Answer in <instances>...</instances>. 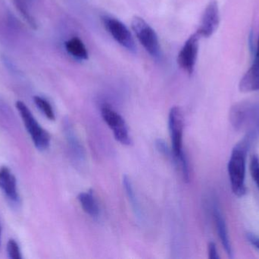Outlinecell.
Instances as JSON below:
<instances>
[{
    "label": "cell",
    "mask_w": 259,
    "mask_h": 259,
    "mask_svg": "<svg viewBox=\"0 0 259 259\" xmlns=\"http://www.w3.org/2000/svg\"><path fill=\"white\" fill-rule=\"evenodd\" d=\"M252 138L251 135H248L237 143L233 149L228 161V171L231 190L238 198L243 197L247 193L246 186V158Z\"/></svg>",
    "instance_id": "obj_1"
},
{
    "label": "cell",
    "mask_w": 259,
    "mask_h": 259,
    "mask_svg": "<svg viewBox=\"0 0 259 259\" xmlns=\"http://www.w3.org/2000/svg\"><path fill=\"white\" fill-rule=\"evenodd\" d=\"M14 3H15L16 9H18L22 18L27 21V24L32 28L36 29L37 24H36V21H35L33 15H31L30 11H29V8L26 2L24 0H14Z\"/></svg>",
    "instance_id": "obj_16"
},
{
    "label": "cell",
    "mask_w": 259,
    "mask_h": 259,
    "mask_svg": "<svg viewBox=\"0 0 259 259\" xmlns=\"http://www.w3.org/2000/svg\"><path fill=\"white\" fill-rule=\"evenodd\" d=\"M15 106L35 147L39 151L47 150L50 147L51 141L50 133L38 123L25 103L19 100L16 102Z\"/></svg>",
    "instance_id": "obj_2"
},
{
    "label": "cell",
    "mask_w": 259,
    "mask_h": 259,
    "mask_svg": "<svg viewBox=\"0 0 259 259\" xmlns=\"http://www.w3.org/2000/svg\"><path fill=\"white\" fill-rule=\"evenodd\" d=\"M247 240L253 248L259 252V237H255L253 234H249L247 235Z\"/></svg>",
    "instance_id": "obj_22"
},
{
    "label": "cell",
    "mask_w": 259,
    "mask_h": 259,
    "mask_svg": "<svg viewBox=\"0 0 259 259\" xmlns=\"http://www.w3.org/2000/svg\"><path fill=\"white\" fill-rule=\"evenodd\" d=\"M0 190L6 198L13 203H18L20 200L17 180L9 167H0Z\"/></svg>",
    "instance_id": "obj_9"
},
{
    "label": "cell",
    "mask_w": 259,
    "mask_h": 259,
    "mask_svg": "<svg viewBox=\"0 0 259 259\" xmlns=\"http://www.w3.org/2000/svg\"><path fill=\"white\" fill-rule=\"evenodd\" d=\"M208 257H209L210 259H219L220 257H219V252H218L217 247H216L215 243H209L208 246Z\"/></svg>",
    "instance_id": "obj_21"
},
{
    "label": "cell",
    "mask_w": 259,
    "mask_h": 259,
    "mask_svg": "<svg viewBox=\"0 0 259 259\" xmlns=\"http://www.w3.org/2000/svg\"><path fill=\"white\" fill-rule=\"evenodd\" d=\"M102 21L106 30L117 43L131 53L137 52V46L127 26L117 18L104 15Z\"/></svg>",
    "instance_id": "obj_5"
},
{
    "label": "cell",
    "mask_w": 259,
    "mask_h": 259,
    "mask_svg": "<svg viewBox=\"0 0 259 259\" xmlns=\"http://www.w3.org/2000/svg\"><path fill=\"white\" fill-rule=\"evenodd\" d=\"M77 200L80 202L84 212L88 215L94 218L99 217L100 211V207L92 190L84 193H80L77 196Z\"/></svg>",
    "instance_id": "obj_13"
},
{
    "label": "cell",
    "mask_w": 259,
    "mask_h": 259,
    "mask_svg": "<svg viewBox=\"0 0 259 259\" xmlns=\"http://www.w3.org/2000/svg\"><path fill=\"white\" fill-rule=\"evenodd\" d=\"M6 252H7L8 256L9 258L12 259H21V249L18 243L13 239L9 240L7 243V247H6Z\"/></svg>",
    "instance_id": "obj_19"
},
{
    "label": "cell",
    "mask_w": 259,
    "mask_h": 259,
    "mask_svg": "<svg viewBox=\"0 0 259 259\" xmlns=\"http://www.w3.org/2000/svg\"><path fill=\"white\" fill-rule=\"evenodd\" d=\"M65 49L70 55L80 60L88 59V51L83 41L78 38H72L66 41Z\"/></svg>",
    "instance_id": "obj_14"
},
{
    "label": "cell",
    "mask_w": 259,
    "mask_h": 259,
    "mask_svg": "<svg viewBox=\"0 0 259 259\" xmlns=\"http://www.w3.org/2000/svg\"><path fill=\"white\" fill-rule=\"evenodd\" d=\"M123 185H124V190H125L129 202H131V206H132L133 210H134V214L137 216V218L141 219L142 214L140 204H139L138 199H137V196H136L132 182H131V179L127 175H124L123 176Z\"/></svg>",
    "instance_id": "obj_15"
},
{
    "label": "cell",
    "mask_w": 259,
    "mask_h": 259,
    "mask_svg": "<svg viewBox=\"0 0 259 259\" xmlns=\"http://www.w3.org/2000/svg\"><path fill=\"white\" fill-rule=\"evenodd\" d=\"M220 20L219 4L215 0H213L205 8L196 33L200 38H209L219 28Z\"/></svg>",
    "instance_id": "obj_8"
},
{
    "label": "cell",
    "mask_w": 259,
    "mask_h": 259,
    "mask_svg": "<svg viewBox=\"0 0 259 259\" xmlns=\"http://www.w3.org/2000/svg\"><path fill=\"white\" fill-rule=\"evenodd\" d=\"M64 132L73 157L77 161L83 162L85 160L84 149L77 138L76 132H74V128L68 120H65L64 122Z\"/></svg>",
    "instance_id": "obj_12"
},
{
    "label": "cell",
    "mask_w": 259,
    "mask_h": 259,
    "mask_svg": "<svg viewBox=\"0 0 259 259\" xmlns=\"http://www.w3.org/2000/svg\"><path fill=\"white\" fill-rule=\"evenodd\" d=\"M213 214H214L216 230H217V233L221 242H222V246H223L228 257L233 258L232 246H231V241H230L226 221H225V217L222 214L220 208L216 203L214 204V207H213Z\"/></svg>",
    "instance_id": "obj_11"
},
{
    "label": "cell",
    "mask_w": 259,
    "mask_h": 259,
    "mask_svg": "<svg viewBox=\"0 0 259 259\" xmlns=\"http://www.w3.org/2000/svg\"><path fill=\"white\" fill-rule=\"evenodd\" d=\"M239 90L243 93L259 91V53H255L253 63L240 80Z\"/></svg>",
    "instance_id": "obj_10"
},
{
    "label": "cell",
    "mask_w": 259,
    "mask_h": 259,
    "mask_svg": "<svg viewBox=\"0 0 259 259\" xmlns=\"http://www.w3.org/2000/svg\"><path fill=\"white\" fill-rule=\"evenodd\" d=\"M168 126L171 138L172 154L175 159L184 153L183 150V134H184V116L179 106H173L168 116Z\"/></svg>",
    "instance_id": "obj_6"
},
{
    "label": "cell",
    "mask_w": 259,
    "mask_h": 259,
    "mask_svg": "<svg viewBox=\"0 0 259 259\" xmlns=\"http://www.w3.org/2000/svg\"><path fill=\"white\" fill-rule=\"evenodd\" d=\"M155 146H156L157 150L164 156L170 157L171 155L170 149L167 147V144L164 142V140L157 139L155 141Z\"/></svg>",
    "instance_id": "obj_20"
},
{
    "label": "cell",
    "mask_w": 259,
    "mask_h": 259,
    "mask_svg": "<svg viewBox=\"0 0 259 259\" xmlns=\"http://www.w3.org/2000/svg\"><path fill=\"white\" fill-rule=\"evenodd\" d=\"M199 38L200 36L197 33L192 34L178 53V64L189 75L193 74L194 71L199 52Z\"/></svg>",
    "instance_id": "obj_7"
},
{
    "label": "cell",
    "mask_w": 259,
    "mask_h": 259,
    "mask_svg": "<svg viewBox=\"0 0 259 259\" xmlns=\"http://www.w3.org/2000/svg\"><path fill=\"white\" fill-rule=\"evenodd\" d=\"M33 101H34V103L37 106L38 109L44 114V115L47 119L50 120H56V115H55L53 106L48 100H46L44 97H39V96H35L33 97Z\"/></svg>",
    "instance_id": "obj_17"
},
{
    "label": "cell",
    "mask_w": 259,
    "mask_h": 259,
    "mask_svg": "<svg viewBox=\"0 0 259 259\" xmlns=\"http://www.w3.org/2000/svg\"><path fill=\"white\" fill-rule=\"evenodd\" d=\"M101 115L106 124L113 132L117 141L124 145H131L132 140L125 120L116 111L107 104L101 106Z\"/></svg>",
    "instance_id": "obj_4"
},
{
    "label": "cell",
    "mask_w": 259,
    "mask_h": 259,
    "mask_svg": "<svg viewBox=\"0 0 259 259\" xmlns=\"http://www.w3.org/2000/svg\"><path fill=\"white\" fill-rule=\"evenodd\" d=\"M249 171H250L252 180L255 182L259 190V155H253L251 158Z\"/></svg>",
    "instance_id": "obj_18"
},
{
    "label": "cell",
    "mask_w": 259,
    "mask_h": 259,
    "mask_svg": "<svg viewBox=\"0 0 259 259\" xmlns=\"http://www.w3.org/2000/svg\"><path fill=\"white\" fill-rule=\"evenodd\" d=\"M131 27L146 52L155 59H158L161 56V48L158 36L153 28L139 16L133 18Z\"/></svg>",
    "instance_id": "obj_3"
},
{
    "label": "cell",
    "mask_w": 259,
    "mask_h": 259,
    "mask_svg": "<svg viewBox=\"0 0 259 259\" xmlns=\"http://www.w3.org/2000/svg\"><path fill=\"white\" fill-rule=\"evenodd\" d=\"M0 245H1V226H0Z\"/></svg>",
    "instance_id": "obj_23"
}]
</instances>
